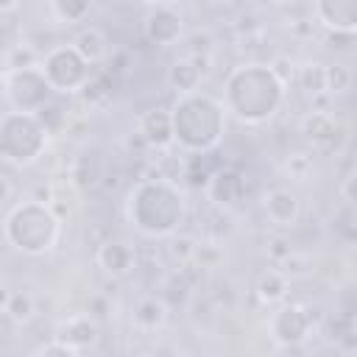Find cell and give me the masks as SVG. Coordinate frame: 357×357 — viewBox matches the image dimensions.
Listing matches in <instances>:
<instances>
[{"label":"cell","instance_id":"obj_40","mask_svg":"<svg viewBox=\"0 0 357 357\" xmlns=\"http://www.w3.org/2000/svg\"><path fill=\"white\" fill-rule=\"evenodd\" d=\"M11 192H14V187H11V181H8L6 176H0V204H6V201L11 198Z\"/></svg>","mask_w":357,"mask_h":357},{"label":"cell","instance_id":"obj_27","mask_svg":"<svg viewBox=\"0 0 357 357\" xmlns=\"http://www.w3.org/2000/svg\"><path fill=\"white\" fill-rule=\"evenodd\" d=\"M6 312L11 315V321H28L33 315V298L28 293H11L6 301Z\"/></svg>","mask_w":357,"mask_h":357},{"label":"cell","instance_id":"obj_20","mask_svg":"<svg viewBox=\"0 0 357 357\" xmlns=\"http://www.w3.org/2000/svg\"><path fill=\"white\" fill-rule=\"evenodd\" d=\"M287 293V276L282 271H265L259 279H257V296L262 301H279L282 296Z\"/></svg>","mask_w":357,"mask_h":357},{"label":"cell","instance_id":"obj_11","mask_svg":"<svg viewBox=\"0 0 357 357\" xmlns=\"http://www.w3.org/2000/svg\"><path fill=\"white\" fill-rule=\"evenodd\" d=\"M142 139L148 142V148H167L173 142V120L167 109H151L139 117V128Z\"/></svg>","mask_w":357,"mask_h":357},{"label":"cell","instance_id":"obj_26","mask_svg":"<svg viewBox=\"0 0 357 357\" xmlns=\"http://www.w3.org/2000/svg\"><path fill=\"white\" fill-rule=\"evenodd\" d=\"M53 11L61 22H81L89 11V0H53Z\"/></svg>","mask_w":357,"mask_h":357},{"label":"cell","instance_id":"obj_8","mask_svg":"<svg viewBox=\"0 0 357 357\" xmlns=\"http://www.w3.org/2000/svg\"><path fill=\"white\" fill-rule=\"evenodd\" d=\"M312 326V310L301 304H284L271 318V332L284 346H298Z\"/></svg>","mask_w":357,"mask_h":357},{"label":"cell","instance_id":"obj_25","mask_svg":"<svg viewBox=\"0 0 357 357\" xmlns=\"http://www.w3.org/2000/svg\"><path fill=\"white\" fill-rule=\"evenodd\" d=\"M190 287H192V282L178 271V273H173V276L165 282L162 301H165V304H184L187 296H190Z\"/></svg>","mask_w":357,"mask_h":357},{"label":"cell","instance_id":"obj_16","mask_svg":"<svg viewBox=\"0 0 357 357\" xmlns=\"http://www.w3.org/2000/svg\"><path fill=\"white\" fill-rule=\"evenodd\" d=\"M301 131H304L315 145L332 148V145H335V131H337V126H335L332 114H326V112H310V114L304 117V123H301Z\"/></svg>","mask_w":357,"mask_h":357},{"label":"cell","instance_id":"obj_44","mask_svg":"<svg viewBox=\"0 0 357 357\" xmlns=\"http://www.w3.org/2000/svg\"><path fill=\"white\" fill-rule=\"evenodd\" d=\"M145 3H153V6H170L173 0H145Z\"/></svg>","mask_w":357,"mask_h":357},{"label":"cell","instance_id":"obj_45","mask_svg":"<svg viewBox=\"0 0 357 357\" xmlns=\"http://www.w3.org/2000/svg\"><path fill=\"white\" fill-rule=\"evenodd\" d=\"M226 3H251V0H226Z\"/></svg>","mask_w":357,"mask_h":357},{"label":"cell","instance_id":"obj_32","mask_svg":"<svg viewBox=\"0 0 357 357\" xmlns=\"http://www.w3.org/2000/svg\"><path fill=\"white\" fill-rule=\"evenodd\" d=\"M282 273L284 276H301V273H307V268H310V262H307V257H298L296 251L290 254V257H284L282 259Z\"/></svg>","mask_w":357,"mask_h":357},{"label":"cell","instance_id":"obj_34","mask_svg":"<svg viewBox=\"0 0 357 357\" xmlns=\"http://www.w3.org/2000/svg\"><path fill=\"white\" fill-rule=\"evenodd\" d=\"M290 254H293V248H290V243H287L284 237H273V240L268 243V257H271V259L282 262V259L290 257Z\"/></svg>","mask_w":357,"mask_h":357},{"label":"cell","instance_id":"obj_37","mask_svg":"<svg viewBox=\"0 0 357 357\" xmlns=\"http://www.w3.org/2000/svg\"><path fill=\"white\" fill-rule=\"evenodd\" d=\"M89 312L103 318V315L109 312V304H106V298H103V296H95V298H89Z\"/></svg>","mask_w":357,"mask_h":357},{"label":"cell","instance_id":"obj_1","mask_svg":"<svg viewBox=\"0 0 357 357\" xmlns=\"http://www.w3.org/2000/svg\"><path fill=\"white\" fill-rule=\"evenodd\" d=\"M282 98L284 84L262 64L237 67L226 81V106L245 123L268 120L279 109Z\"/></svg>","mask_w":357,"mask_h":357},{"label":"cell","instance_id":"obj_38","mask_svg":"<svg viewBox=\"0 0 357 357\" xmlns=\"http://www.w3.org/2000/svg\"><path fill=\"white\" fill-rule=\"evenodd\" d=\"M126 61H128V53H114V61L109 59V73H123L126 70Z\"/></svg>","mask_w":357,"mask_h":357},{"label":"cell","instance_id":"obj_36","mask_svg":"<svg viewBox=\"0 0 357 357\" xmlns=\"http://www.w3.org/2000/svg\"><path fill=\"white\" fill-rule=\"evenodd\" d=\"M39 354H75V349H70L67 343H61V340H56V343H50V346H42V349H36Z\"/></svg>","mask_w":357,"mask_h":357},{"label":"cell","instance_id":"obj_22","mask_svg":"<svg viewBox=\"0 0 357 357\" xmlns=\"http://www.w3.org/2000/svg\"><path fill=\"white\" fill-rule=\"evenodd\" d=\"M36 61H39V53H36L31 45H25V42H17V45H11V47L6 50V67H8V70L36 67Z\"/></svg>","mask_w":357,"mask_h":357},{"label":"cell","instance_id":"obj_3","mask_svg":"<svg viewBox=\"0 0 357 357\" xmlns=\"http://www.w3.org/2000/svg\"><path fill=\"white\" fill-rule=\"evenodd\" d=\"M173 139L187 151H209L223 131V109L209 95L187 92L170 112Z\"/></svg>","mask_w":357,"mask_h":357},{"label":"cell","instance_id":"obj_39","mask_svg":"<svg viewBox=\"0 0 357 357\" xmlns=\"http://www.w3.org/2000/svg\"><path fill=\"white\" fill-rule=\"evenodd\" d=\"M343 198H346V204H354V173H349L343 178Z\"/></svg>","mask_w":357,"mask_h":357},{"label":"cell","instance_id":"obj_7","mask_svg":"<svg viewBox=\"0 0 357 357\" xmlns=\"http://www.w3.org/2000/svg\"><path fill=\"white\" fill-rule=\"evenodd\" d=\"M47 92H50V84L39 67L6 73V95L17 112H36L47 100Z\"/></svg>","mask_w":357,"mask_h":357},{"label":"cell","instance_id":"obj_13","mask_svg":"<svg viewBox=\"0 0 357 357\" xmlns=\"http://www.w3.org/2000/svg\"><path fill=\"white\" fill-rule=\"evenodd\" d=\"M56 340L67 343V346L75 349V351L89 349V346L98 340V324H95L89 315H73V318H67V321L59 326Z\"/></svg>","mask_w":357,"mask_h":357},{"label":"cell","instance_id":"obj_6","mask_svg":"<svg viewBox=\"0 0 357 357\" xmlns=\"http://www.w3.org/2000/svg\"><path fill=\"white\" fill-rule=\"evenodd\" d=\"M42 73L50 84V89L56 92H75L84 86V81L89 78V61L70 45V47H53L45 56Z\"/></svg>","mask_w":357,"mask_h":357},{"label":"cell","instance_id":"obj_9","mask_svg":"<svg viewBox=\"0 0 357 357\" xmlns=\"http://www.w3.org/2000/svg\"><path fill=\"white\" fill-rule=\"evenodd\" d=\"M145 36L153 45H173L181 39V14L170 6H153L145 14Z\"/></svg>","mask_w":357,"mask_h":357},{"label":"cell","instance_id":"obj_19","mask_svg":"<svg viewBox=\"0 0 357 357\" xmlns=\"http://www.w3.org/2000/svg\"><path fill=\"white\" fill-rule=\"evenodd\" d=\"M201 70L184 56V59H178L173 67H170V73H167V81H170V86L173 89H178V92H192L195 86H198V81H201Z\"/></svg>","mask_w":357,"mask_h":357},{"label":"cell","instance_id":"obj_21","mask_svg":"<svg viewBox=\"0 0 357 357\" xmlns=\"http://www.w3.org/2000/svg\"><path fill=\"white\" fill-rule=\"evenodd\" d=\"M293 78H296L298 86H301L304 92H310V95H321V92H324V64H318V61H310V64H304V67H296Z\"/></svg>","mask_w":357,"mask_h":357},{"label":"cell","instance_id":"obj_15","mask_svg":"<svg viewBox=\"0 0 357 357\" xmlns=\"http://www.w3.org/2000/svg\"><path fill=\"white\" fill-rule=\"evenodd\" d=\"M206 192L218 206H231L243 195V178L234 170H218L206 178Z\"/></svg>","mask_w":357,"mask_h":357},{"label":"cell","instance_id":"obj_14","mask_svg":"<svg viewBox=\"0 0 357 357\" xmlns=\"http://www.w3.org/2000/svg\"><path fill=\"white\" fill-rule=\"evenodd\" d=\"M265 215L273 226H293L298 220V198L290 190H271L265 195Z\"/></svg>","mask_w":357,"mask_h":357},{"label":"cell","instance_id":"obj_29","mask_svg":"<svg viewBox=\"0 0 357 357\" xmlns=\"http://www.w3.org/2000/svg\"><path fill=\"white\" fill-rule=\"evenodd\" d=\"M284 167H287L290 178H296V181H307L310 173H312V156H310V153H290L287 162H284Z\"/></svg>","mask_w":357,"mask_h":357},{"label":"cell","instance_id":"obj_23","mask_svg":"<svg viewBox=\"0 0 357 357\" xmlns=\"http://www.w3.org/2000/svg\"><path fill=\"white\" fill-rule=\"evenodd\" d=\"M351 86V73L346 64H329L324 67V92H332V95H340Z\"/></svg>","mask_w":357,"mask_h":357},{"label":"cell","instance_id":"obj_5","mask_svg":"<svg viewBox=\"0 0 357 357\" xmlns=\"http://www.w3.org/2000/svg\"><path fill=\"white\" fill-rule=\"evenodd\" d=\"M45 134L33 112H11L0 117V153L11 162H33L45 151Z\"/></svg>","mask_w":357,"mask_h":357},{"label":"cell","instance_id":"obj_43","mask_svg":"<svg viewBox=\"0 0 357 357\" xmlns=\"http://www.w3.org/2000/svg\"><path fill=\"white\" fill-rule=\"evenodd\" d=\"M8 296H11V293H8V287L0 282V307H3V310H6V301H8Z\"/></svg>","mask_w":357,"mask_h":357},{"label":"cell","instance_id":"obj_2","mask_svg":"<svg viewBox=\"0 0 357 357\" xmlns=\"http://www.w3.org/2000/svg\"><path fill=\"white\" fill-rule=\"evenodd\" d=\"M128 215L145 234H167L184 218V198L167 178H148L131 190Z\"/></svg>","mask_w":357,"mask_h":357},{"label":"cell","instance_id":"obj_35","mask_svg":"<svg viewBox=\"0 0 357 357\" xmlns=\"http://www.w3.org/2000/svg\"><path fill=\"white\" fill-rule=\"evenodd\" d=\"M329 42H332V47L346 50V47H351V42H354V31H332V33H329Z\"/></svg>","mask_w":357,"mask_h":357},{"label":"cell","instance_id":"obj_10","mask_svg":"<svg viewBox=\"0 0 357 357\" xmlns=\"http://www.w3.org/2000/svg\"><path fill=\"white\" fill-rule=\"evenodd\" d=\"M315 11L329 31H354L357 25V0H318Z\"/></svg>","mask_w":357,"mask_h":357},{"label":"cell","instance_id":"obj_33","mask_svg":"<svg viewBox=\"0 0 357 357\" xmlns=\"http://www.w3.org/2000/svg\"><path fill=\"white\" fill-rule=\"evenodd\" d=\"M98 178H100L98 167H95V165L89 167V162H86V159H81V162H78V167H75V181H78L81 187H86V184L92 187V184H95Z\"/></svg>","mask_w":357,"mask_h":357},{"label":"cell","instance_id":"obj_46","mask_svg":"<svg viewBox=\"0 0 357 357\" xmlns=\"http://www.w3.org/2000/svg\"><path fill=\"white\" fill-rule=\"evenodd\" d=\"M276 3H279V0H276Z\"/></svg>","mask_w":357,"mask_h":357},{"label":"cell","instance_id":"obj_31","mask_svg":"<svg viewBox=\"0 0 357 357\" xmlns=\"http://www.w3.org/2000/svg\"><path fill=\"white\" fill-rule=\"evenodd\" d=\"M268 67H271V73H273V75H276L282 84H287V81L293 78V73H296V64H293L287 56H276V59H273Z\"/></svg>","mask_w":357,"mask_h":357},{"label":"cell","instance_id":"obj_30","mask_svg":"<svg viewBox=\"0 0 357 357\" xmlns=\"http://www.w3.org/2000/svg\"><path fill=\"white\" fill-rule=\"evenodd\" d=\"M195 245H198V243H195L192 237H173V240H170V254L184 265L187 259H192Z\"/></svg>","mask_w":357,"mask_h":357},{"label":"cell","instance_id":"obj_18","mask_svg":"<svg viewBox=\"0 0 357 357\" xmlns=\"http://www.w3.org/2000/svg\"><path fill=\"white\" fill-rule=\"evenodd\" d=\"M89 64L92 61H100L103 56H106V50H109V42H106V36H103V31L100 28H84L81 33H78V39H75V45H73Z\"/></svg>","mask_w":357,"mask_h":357},{"label":"cell","instance_id":"obj_42","mask_svg":"<svg viewBox=\"0 0 357 357\" xmlns=\"http://www.w3.org/2000/svg\"><path fill=\"white\" fill-rule=\"evenodd\" d=\"M20 6V0H0V14H8V11H14Z\"/></svg>","mask_w":357,"mask_h":357},{"label":"cell","instance_id":"obj_12","mask_svg":"<svg viewBox=\"0 0 357 357\" xmlns=\"http://www.w3.org/2000/svg\"><path fill=\"white\" fill-rule=\"evenodd\" d=\"M98 265L109 273V276H126L134 268V248L123 240H106L98 248Z\"/></svg>","mask_w":357,"mask_h":357},{"label":"cell","instance_id":"obj_41","mask_svg":"<svg viewBox=\"0 0 357 357\" xmlns=\"http://www.w3.org/2000/svg\"><path fill=\"white\" fill-rule=\"evenodd\" d=\"M293 28H296L301 36H310V33H312V22H307V20H298Z\"/></svg>","mask_w":357,"mask_h":357},{"label":"cell","instance_id":"obj_24","mask_svg":"<svg viewBox=\"0 0 357 357\" xmlns=\"http://www.w3.org/2000/svg\"><path fill=\"white\" fill-rule=\"evenodd\" d=\"M36 120L42 123V128L47 131V134H53V131H59V128H64L67 126V112L61 109V106H56V103H42L36 112Z\"/></svg>","mask_w":357,"mask_h":357},{"label":"cell","instance_id":"obj_4","mask_svg":"<svg viewBox=\"0 0 357 357\" xmlns=\"http://www.w3.org/2000/svg\"><path fill=\"white\" fill-rule=\"evenodd\" d=\"M6 237L11 240L14 248H20L25 254H42V251H47L56 243V237H59V220L39 201H28V204H20L8 215V220H6Z\"/></svg>","mask_w":357,"mask_h":357},{"label":"cell","instance_id":"obj_17","mask_svg":"<svg viewBox=\"0 0 357 357\" xmlns=\"http://www.w3.org/2000/svg\"><path fill=\"white\" fill-rule=\"evenodd\" d=\"M165 321H167V304H165L162 298H156V296L142 298V301L137 304V310H134V324H137L139 329H145V332L159 329Z\"/></svg>","mask_w":357,"mask_h":357},{"label":"cell","instance_id":"obj_28","mask_svg":"<svg viewBox=\"0 0 357 357\" xmlns=\"http://www.w3.org/2000/svg\"><path fill=\"white\" fill-rule=\"evenodd\" d=\"M212 42L209 31H192L184 39V56H212Z\"/></svg>","mask_w":357,"mask_h":357}]
</instances>
